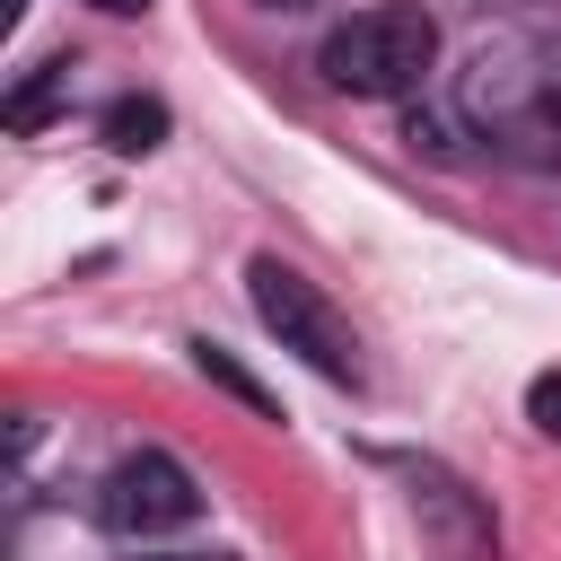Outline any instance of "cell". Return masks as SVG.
Segmentation results:
<instances>
[{
    "instance_id": "cell-11",
    "label": "cell",
    "mask_w": 561,
    "mask_h": 561,
    "mask_svg": "<svg viewBox=\"0 0 561 561\" xmlns=\"http://www.w3.org/2000/svg\"><path fill=\"white\" fill-rule=\"evenodd\" d=\"M263 9H316V0H263Z\"/></svg>"
},
{
    "instance_id": "cell-9",
    "label": "cell",
    "mask_w": 561,
    "mask_h": 561,
    "mask_svg": "<svg viewBox=\"0 0 561 561\" xmlns=\"http://www.w3.org/2000/svg\"><path fill=\"white\" fill-rule=\"evenodd\" d=\"M526 421H535L543 438H561V368H543V377L526 386Z\"/></svg>"
},
{
    "instance_id": "cell-1",
    "label": "cell",
    "mask_w": 561,
    "mask_h": 561,
    "mask_svg": "<svg viewBox=\"0 0 561 561\" xmlns=\"http://www.w3.org/2000/svg\"><path fill=\"white\" fill-rule=\"evenodd\" d=\"M456 105L491 149H508L526 167H561V44L482 35L465 79H456Z\"/></svg>"
},
{
    "instance_id": "cell-3",
    "label": "cell",
    "mask_w": 561,
    "mask_h": 561,
    "mask_svg": "<svg viewBox=\"0 0 561 561\" xmlns=\"http://www.w3.org/2000/svg\"><path fill=\"white\" fill-rule=\"evenodd\" d=\"M245 298H254V316H263V333L280 342V351H298L316 377H333V386H359V333H351V316L298 272V263H280V254H254L245 263Z\"/></svg>"
},
{
    "instance_id": "cell-8",
    "label": "cell",
    "mask_w": 561,
    "mask_h": 561,
    "mask_svg": "<svg viewBox=\"0 0 561 561\" xmlns=\"http://www.w3.org/2000/svg\"><path fill=\"white\" fill-rule=\"evenodd\" d=\"M61 88H70V61H44V70L9 96V131H35V123L53 114V96H61Z\"/></svg>"
},
{
    "instance_id": "cell-6",
    "label": "cell",
    "mask_w": 561,
    "mask_h": 561,
    "mask_svg": "<svg viewBox=\"0 0 561 561\" xmlns=\"http://www.w3.org/2000/svg\"><path fill=\"white\" fill-rule=\"evenodd\" d=\"M96 131H105L114 158H149V149L167 140V105H158V96H114V105L96 114Z\"/></svg>"
},
{
    "instance_id": "cell-12",
    "label": "cell",
    "mask_w": 561,
    "mask_h": 561,
    "mask_svg": "<svg viewBox=\"0 0 561 561\" xmlns=\"http://www.w3.org/2000/svg\"><path fill=\"white\" fill-rule=\"evenodd\" d=\"M140 561H193V552H140Z\"/></svg>"
},
{
    "instance_id": "cell-10",
    "label": "cell",
    "mask_w": 561,
    "mask_h": 561,
    "mask_svg": "<svg viewBox=\"0 0 561 561\" xmlns=\"http://www.w3.org/2000/svg\"><path fill=\"white\" fill-rule=\"evenodd\" d=\"M88 9H105V18H131V9H149V0H88Z\"/></svg>"
},
{
    "instance_id": "cell-7",
    "label": "cell",
    "mask_w": 561,
    "mask_h": 561,
    "mask_svg": "<svg viewBox=\"0 0 561 561\" xmlns=\"http://www.w3.org/2000/svg\"><path fill=\"white\" fill-rule=\"evenodd\" d=\"M193 368H202V377H210L219 394H237L245 412H263V421H272V394H263V386H254V377H245V368H237V359H228L219 342H193Z\"/></svg>"
},
{
    "instance_id": "cell-2",
    "label": "cell",
    "mask_w": 561,
    "mask_h": 561,
    "mask_svg": "<svg viewBox=\"0 0 561 561\" xmlns=\"http://www.w3.org/2000/svg\"><path fill=\"white\" fill-rule=\"evenodd\" d=\"M316 61L342 96H412L438 61V18L421 0H368L324 35Z\"/></svg>"
},
{
    "instance_id": "cell-4",
    "label": "cell",
    "mask_w": 561,
    "mask_h": 561,
    "mask_svg": "<svg viewBox=\"0 0 561 561\" xmlns=\"http://www.w3.org/2000/svg\"><path fill=\"white\" fill-rule=\"evenodd\" d=\"M193 517H202V491H193V473H184L167 447H131V456L96 482V526L123 535V543H158V535H175V526H193Z\"/></svg>"
},
{
    "instance_id": "cell-5",
    "label": "cell",
    "mask_w": 561,
    "mask_h": 561,
    "mask_svg": "<svg viewBox=\"0 0 561 561\" xmlns=\"http://www.w3.org/2000/svg\"><path fill=\"white\" fill-rule=\"evenodd\" d=\"M394 473L412 482V508H430L438 526H456V561H491V552H500V535L482 526V508L465 500L456 473H438V465H421V456H394Z\"/></svg>"
}]
</instances>
